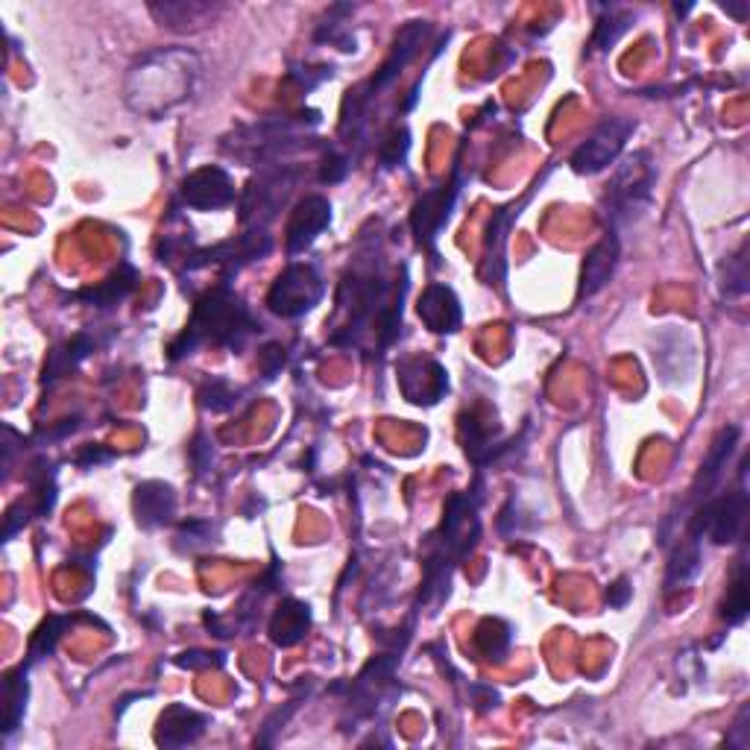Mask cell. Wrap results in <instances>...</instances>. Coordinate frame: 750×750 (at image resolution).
Instances as JSON below:
<instances>
[{
	"label": "cell",
	"mask_w": 750,
	"mask_h": 750,
	"mask_svg": "<svg viewBox=\"0 0 750 750\" xmlns=\"http://www.w3.org/2000/svg\"><path fill=\"white\" fill-rule=\"evenodd\" d=\"M200 79V57L188 48L150 50L129 67L126 107L147 117H162L191 97Z\"/></svg>",
	"instance_id": "1"
},
{
	"label": "cell",
	"mask_w": 750,
	"mask_h": 750,
	"mask_svg": "<svg viewBox=\"0 0 750 750\" xmlns=\"http://www.w3.org/2000/svg\"><path fill=\"white\" fill-rule=\"evenodd\" d=\"M252 328H255V323L250 320V311L243 305V299L226 285H221V288L209 290L197 302L191 323L171 347V361L193 355L202 343L241 349Z\"/></svg>",
	"instance_id": "2"
},
{
	"label": "cell",
	"mask_w": 750,
	"mask_h": 750,
	"mask_svg": "<svg viewBox=\"0 0 750 750\" xmlns=\"http://www.w3.org/2000/svg\"><path fill=\"white\" fill-rule=\"evenodd\" d=\"M657 171L648 153H634L613 176L607 191V214L613 223H630L651 205Z\"/></svg>",
	"instance_id": "3"
},
{
	"label": "cell",
	"mask_w": 750,
	"mask_h": 750,
	"mask_svg": "<svg viewBox=\"0 0 750 750\" xmlns=\"http://www.w3.org/2000/svg\"><path fill=\"white\" fill-rule=\"evenodd\" d=\"M326 293V282L320 276V270L314 264H290L288 270H282L279 279L273 282V288L267 293V309L276 317L297 320L305 317L309 311L317 309V302Z\"/></svg>",
	"instance_id": "4"
},
{
	"label": "cell",
	"mask_w": 750,
	"mask_h": 750,
	"mask_svg": "<svg viewBox=\"0 0 750 750\" xmlns=\"http://www.w3.org/2000/svg\"><path fill=\"white\" fill-rule=\"evenodd\" d=\"M745 516H748V490L745 487L724 492L718 499H703V504L689 522V537H710L715 546H730L745 528Z\"/></svg>",
	"instance_id": "5"
},
{
	"label": "cell",
	"mask_w": 750,
	"mask_h": 750,
	"mask_svg": "<svg viewBox=\"0 0 750 750\" xmlns=\"http://www.w3.org/2000/svg\"><path fill=\"white\" fill-rule=\"evenodd\" d=\"M634 117L616 115L601 121V124L596 126V133L589 135L587 141L577 147L575 153H572V159H568L572 171L580 176H596L601 174V171H607V167L622 155L627 138L634 135Z\"/></svg>",
	"instance_id": "6"
},
{
	"label": "cell",
	"mask_w": 750,
	"mask_h": 750,
	"mask_svg": "<svg viewBox=\"0 0 750 750\" xmlns=\"http://www.w3.org/2000/svg\"><path fill=\"white\" fill-rule=\"evenodd\" d=\"M458 193H461V176L454 174L452 183L425 191L423 197L414 202V209H411V229H414L420 247H428V250L434 252L442 226L452 217Z\"/></svg>",
	"instance_id": "7"
},
{
	"label": "cell",
	"mask_w": 750,
	"mask_h": 750,
	"mask_svg": "<svg viewBox=\"0 0 750 750\" xmlns=\"http://www.w3.org/2000/svg\"><path fill=\"white\" fill-rule=\"evenodd\" d=\"M396 378L404 399L414 404H437L449 390V375L432 358H402L396 364Z\"/></svg>",
	"instance_id": "8"
},
{
	"label": "cell",
	"mask_w": 750,
	"mask_h": 750,
	"mask_svg": "<svg viewBox=\"0 0 750 750\" xmlns=\"http://www.w3.org/2000/svg\"><path fill=\"white\" fill-rule=\"evenodd\" d=\"M235 193L238 191H235L229 171H223L217 164H205L191 176H185L179 200L197 212H217V209H226L235 202Z\"/></svg>",
	"instance_id": "9"
},
{
	"label": "cell",
	"mask_w": 750,
	"mask_h": 750,
	"mask_svg": "<svg viewBox=\"0 0 750 750\" xmlns=\"http://www.w3.org/2000/svg\"><path fill=\"white\" fill-rule=\"evenodd\" d=\"M332 223V202L320 193H309L293 205L288 221V252L299 255L305 252Z\"/></svg>",
	"instance_id": "10"
},
{
	"label": "cell",
	"mask_w": 750,
	"mask_h": 750,
	"mask_svg": "<svg viewBox=\"0 0 750 750\" xmlns=\"http://www.w3.org/2000/svg\"><path fill=\"white\" fill-rule=\"evenodd\" d=\"M428 36H432V24H428V21H408V24L399 29L390 57L382 62V67L375 71V77L366 83L370 97H375V91H382V88L390 86L393 79H399V74H402L404 67H408V62L420 53V48H423Z\"/></svg>",
	"instance_id": "11"
},
{
	"label": "cell",
	"mask_w": 750,
	"mask_h": 750,
	"mask_svg": "<svg viewBox=\"0 0 750 750\" xmlns=\"http://www.w3.org/2000/svg\"><path fill=\"white\" fill-rule=\"evenodd\" d=\"M416 314L434 335H454L463 323L461 299L449 285H440V282L423 290V297L416 302Z\"/></svg>",
	"instance_id": "12"
},
{
	"label": "cell",
	"mask_w": 750,
	"mask_h": 750,
	"mask_svg": "<svg viewBox=\"0 0 750 750\" xmlns=\"http://www.w3.org/2000/svg\"><path fill=\"white\" fill-rule=\"evenodd\" d=\"M209 727V718L202 712L185 707V703H171L155 722V745L159 748H188L200 739Z\"/></svg>",
	"instance_id": "13"
},
{
	"label": "cell",
	"mask_w": 750,
	"mask_h": 750,
	"mask_svg": "<svg viewBox=\"0 0 750 750\" xmlns=\"http://www.w3.org/2000/svg\"><path fill=\"white\" fill-rule=\"evenodd\" d=\"M133 510L138 525L147 530L164 528L176 516V492L171 484L145 482L133 492Z\"/></svg>",
	"instance_id": "14"
},
{
	"label": "cell",
	"mask_w": 750,
	"mask_h": 750,
	"mask_svg": "<svg viewBox=\"0 0 750 750\" xmlns=\"http://www.w3.org/2000/svg\"><path fill=\"white\" fill-rule=\"evenodd\" d=\"M618 255H622V243H618L616 232H607L604 238L587 252L584 259V267H580V288H577V297L587 299L592 293L604 288L607 282L613 279L616 273Z\"/></svg>",
	"instance_id": "15"
},
{
	"label": "cell",
	"mask_w": 750,
	"mask_h": 750,
	"mask_svg": "<svg viewBox=\"0 0 750 750\" xmlns=\"http://www.w3.org/2000/svg\"><path fill=\"white\" fill-rule=\"evenodd\" d=\"M739 434L741 432L736 425H727V428L712 440L710 452L703 458L701 470H698V478H695L692 484L695 499H710V492L718 487L724 470H727V463H730L733 452H736V446H739Z\"/></svg>",
	"instance_id": "16"
},
{
	"label": "cell",
	"mask_w": 750,
	"mask_h": 750,
	"mask_svg": "<svg viewBox=\"0 0 750 750\" xmlns=\"http://www.w3.org/2000/svg\"><path fill=\"white\" fill-rule=\"evenodd\" d=\"M150 12H153L162 27L185 33V29L205 27L221 12V7L200 3V0H164V3H150Z\"/></svg>",
	"instance_id": "17"
},
{
	"label": "cell",
	"mask_w": 750,
	"mask_h": 750,
	"mask_svg": "<svg viewBox=\"0 0 750 750\" xmlns=\"http://www.w3.org/2000/svg\"><path fill=\"white\" fill-rule=\"evenodd\" d=\"M309 604H302L297 598H288V601H282L279 610L270 618V639L279 645V648H290V645L302 642L309 636Z\"/></svg>",
	"instance_id": "18"
},
{
	"label": "cell",
	"mask_w": 750,
	"mask_h": 750,
	"mask_svg": "<svg viewBox=\"0 0 750 750\" xmlns=\"http://www.w3.org/2000/svg\"><path fill=\"white\" fill-rule=\"evenodd\" d=\"M135 285H138V270L133 264H121L107 282H100L95 288L79 290V293H74V299L86 302L91 309H115L133 293Z\"/></svg>",
	"instance_id": "19"
},
{
	"label": "cell",
	"mask_w": 750,
	"mask_h": 750,
	"mask_svg": "<svg viewBox=\"0 0 750 750\" xmlns=\"http://www.w3.org/2000/svg\"><path fill=\"white\" fill-rule=\"evenodd\" d=\"M525 202L528 200L513 202V205H504V209L492 214L490 229H487V279H490V285L504 279V247H508L510 223L520 217Z\"/></svg>",
	"instance_id": "20"
},
{
	"label": "cell",
	"mask_w": 750,
	"mask_h": 750,
	"mask_svg": "<svg viewBox=\"0 0 750 750\" xmlns=\"http://www.w3.org/2000/svg\"><path fill=\"white\" fill-rule=\"evenodd\" d=\"M97 349V340L91 335H77L71 337L67 343L57 347L48 355V364H45V375H41V385H53L62 375H67L71 370H77L83 361H86L91 352Z\"/></svg>",
	"instance_id": "21"
},
{
	"label": "cell",
	"mask_w": 750,
	"mask_h": 750,
	"mask_svg": "<svg viewBox=\"0 0 750 750\" xmlns=\"http://www.w3.org/2000/svg\"><path fill=\"white\" fill-rule=\"evenodd\" d=\"M27 665H18V668L3 674V736H12V733L18 730L21 718L27 712Z\"/></svg>",
	"instance_id": "22"
},
{
	"label": "cell",
	"mask_w": 750,
	"mask_h": 750,
	"mask_svg": "<svg viewBox=\"0 0 750 750\" xmlns=\"http://www.w3.org/2000/svg\"><path fill=\"white\" fill-rule=\"evenodd\" d=\"M698 572H701V549H698V539L689 537L672 554V563H668V572H665V589L672 592V589L689 587L698 577Z\"/></svg>",
	"instance_id": "23"
},
{
	"label": "cell",
	"mask_w": 750,
	"mask_h": 750,
	"mask_svg": "<svg viewBox=\"0 0 750 750\" xmlns=\"http://www.w3.org/2000/svg\"><path fill=\"white\" fill-rule=\"evenodd\" d=\"M510 642H513V630H510L508 622H501V618H482L478 622V627H475V648L482 651V657H487V660H504L510 651Z\"/></svg>",
	"instance_id": "24"
},
{
	"label": "cell",
	"mask_w": 750,
	"mask_h": 750,
	"mask_svg": "<svg viewBox=\"0 0 750 750\" xmlns=\"http://www.w3.org/2000/svg\"><path fill=\"white\" fill-rule=\"evenodd\" d=\"M750 613V598H748V575H745V560H739L736 577H733L727 598L722 604V618L727 625H741Z\"/></svg>",
	"instance_id": "25"
},
{
	"label": "cell",
	"mask_w": 750,
	"mask_h": 750,
	"mask_svg": "<svg viewBox=\"0 0 750 750\" xmlns=\"http://www.w3.org/2000/svg\"><path fill=\"white\" fill-rule=\"evenodd\" d=\"M634 24V12L625 10H610L607 18H601L596 24V36H592V48L596 50H610L616 45L627 29Z\"/></svg>",
	"instance_id": "26"
},
{
	"label": "cell",
	"mask_w": 750,
	"mask_h": 750,
	"mask_svg": "<svg viewBox=\"0 0 750 750\" xmlns=\"http://www.w3.org/2000/svg\"><path fill=\"white\" fill-rule=\"evenodd\" d=\"M65 627H67V618H62V616L45 618V622L39 625V630H36L33 639H29V663H36V660H41V657L53 654V648H57L59 636H62Z\"/></svg>",
	"instance_id": "27"
},
{
	"label": "cell",
	"mask_w": 750,
	"mask_h": 750,
	"mask_svg": "<svg viewBox=\"0 0 750 750\" xmlns=\"http://www.w3.org/2000/svg\"><path fill=\"white\" fill-rule=\"evenodd\" d=\"M238 390L229 385V382H223V378H214V382H209V385H202L200 390V402L205 411H212V414H226V411H232L235 404H238Z\"/></svg>",
	"instance_id": "28"
},
{
	"label": "cell",
	"mask_w": 750,
	"mask_h": 750,
	"mask_svg": "<svg viewBox=\"0 0 750 750\" xmlns=\"http://www.w3.org/2000/svg\"><path fill=\"white\" fill-rule=\"evenodd\" d=\"M411 150V129L408 126H390L387 135L378 145V159L385 167H396L404 162V155Z\"/></svg>",
	"instance_id": "29"
},
{
	"label": "cell",
	"mask_w": 750,
	"mask_h": 750,
	"mask_svg": "<svg viewBox=\"0 0 750 750\" xmlns=\"http://www.w3.org/2000/svg\"><path fill=\"white\" fill-rule=\"evenodd\" d=\"M212 542H214L212 522L191 520V522H185L183 528L176 530V549L188 551V554H193V551H200V549H209Z\"/></svg>",
	"instance_id": "30"
},
{
	"label": "cell",
	"mask_w": 750,
	"mask_h": 750,
	"mask_svg": "<svg viewBox=\"0 0 750 750\" xmlns=\"http://www.w3.org/2000/svg\"><path fill=\"white\" fill-rule=\"evenodd\" d=\"M724 290H727V297H745L748 293V243H741L739 252L733 259H727Z\"/></svg>",
	"instance_id": "31"
},
{
	"label": "cell",
	"mask_w": 750,
	"mask_h": 750,
	"mask_svg": "<svg viewBox=\"0 0 750 750\" xmlns=\"http://www.w3.org/2000/svg\"><path fill=\"white\" fill-rule=\"evenodd\" d=\"M404 290H408V282H404L402 288H399L396 299H393V302H390V305H387L385 314H382V320H378V343H382V349L390 347L396 337H399V332H402Z\"/></svg>",
	"instance_id": "32"
},
{
	"label": "cell",
	"mask_w": 750,
	"mask_h": 750,
	"mask_svg": "<svg viewBox=\"0 0 750 750\" xmlns=\"http://www.w3.org/2000/svg\"><path fill=\"white\" fill-rule=\"evenodd\" d=\"M347 174H349L347 155L337 153V150H328V153L323 155V164H320V183H326V185L343 183Z\"/></svg>",
	"instance_id": "33"
},
{
	"label": "cell",
	"mask_w": 750,
	"mask_h": 750,
	"mask_svg": "<svg viewBox=\"0 0 750 750\" xmlns=\"http://www.w3.org/2000/svg\"><path fill=\"white\" fill-rule=\"evenodd\" d=\"M226 663V657L221 651H185V654L176 657V665L179 668H191V672H200V668H217V665Z\"/></svg>",
	"instance_id": "34"
},
{
	"label": "cell",
	"mask_w": 750,
	"mask_h": 750,
	"mask_svg": "<svg viewBox=\"0 0 750 750\" xmlns=\"http://www.w3.org/2000/svg\"><path fill=\"white\" fill-rule=\"evenodd\" d=\"M285 361H288V355H285V347H282V343H267V347L259 352L261 375H264V378H276V375L282 373Z\"/></svg>",
	"instance_id": "35"
},
{
	"label": "cell",
	"mask_w": 750,
	"mask_h": 750,
	"mask_svg": "<svg viewBox=\"0 0 750 750\" xmlns=\"http://www.w3.org/2000/svg\"><path fill=\"white\" fill-rule=\"evenodd\" d=\"M297 707L299 703L297 701H290V703H285V710H276L273 715H270L267 722H264V730H261V739L255 741V745H273V733H279L285 724L290 722V715L297 712Z\"/></svg>",
	"instance_id": "36"
},
{
	"label": "cell",
	"mask_w": 750,
	"mask_h": 750,
	"mask_svg": "<svg viewBox=\"0 0 750 750\" xmlns=\"http://www.w3.org/2000/svg\"><path fill=\"white\" fill-rule=\"evenodd\" d=\"M630 596H634L630 580H627V577H616V580L607 587V607H610V610H625Z\"/></svg>",
	"instance_id": "37"
},
{
	"label": "cell",
	"mask_w": 750,
	"mask_h": 750,
	"mask_svg": "<svg viewBox=\"0 0 750 750\" xmlns=\"http://www.w3.org/2000/svg\"><path fill=\"white\" fill-rule=\"evenodd\" d=\"M27 513L29 510L24 508V504H12V508L7 510V516H3V539H12L18 534L21 525H27Z\"/></svg>",
	"instance_id": "38"
},
{
	"label": "cell",
	"mask_w": 750,
	"mask_h": 750,
	"mask_svg": "<svg viewBox=\"0 0 750 750\" xmlns=\"http://www.w3.org/2000/svg\"><path fill=\"white\" fill-rule=\"evenodd\" d=\"M191 458H193V466H197V472H205L209 466H212V442L205 440L202 434H197V440H193Z\"/></svg>",
	"instance_id": "39"
},
{
	"label": "cell",
	"mask_w": 750,
	"mask_h": 750,
	"mask_svg": "<svg viewBox=\"0 0 750 750\" xmlns=\"http://www.w3.org/2000/svg\"><path fill=\"white\" fill-rule=\"evenodd\" d=\"M112 458H115V452H109L103 446H86V449L77 454V463L88 470V466H97V463H109Z\"/></svg>",
	"instance_id": "40"
},
{
	"label": "cell",
	"mask_w": 750,
	"mask_h": 750,
	"mask_svg": "<svg viewBox=\"0 0 750 750\" xmlns=\"http://www.w3.org/2000/svg\"><path fill=\"white\" fill-rule=\"evenodd\" d=\"M724 10L730 12V15H736V18H745V15H748V7H724Z\"/></svg>",
	"instance_id": "41"
}]
</instances>
